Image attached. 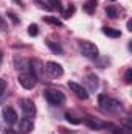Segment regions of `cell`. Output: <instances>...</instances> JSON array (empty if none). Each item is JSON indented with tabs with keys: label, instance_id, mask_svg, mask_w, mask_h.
Masks as SVG:
<instances>
[{
	"label": "cell",
	"instance_id": "17",
	"mask_svg": "<svg viewBox=\"0 0 132 134\" xmlns=\"http://www.w3.org/2000/svg\"><path fill=\"white\" fill-rule=\"evenodd\" d=\"M44 20H45L47 24H50V25H55V27H62V22H61L58 17H51V16H47V17H44Z\"/></svg>",
	"mask_w": 132,
	"mask_h": 134
},
{
	"label": "cell",
	"instance_id": "29",
	"mask_svg": "<svg viewBox=\"0 0 132 134\" xmlns=\"http://www.w3.org/2000/svg\"><path fill=\"white\" fill-rule=\"evenodd\" d=\"M2 59H3V55H2V52H0V64H2Z\"/></svg>",
	"mask_w": 132,
	"mask_h": 134
},
{
	"label": "cell",
	"instance_id": "3",
	"mask_svg": "<svg viewBox=\"0 0 132 134\" xmlns=\"http://www.w3.org/2000/svg\"><path fill=\"white\" fill-rule=\"evenodd\" d=\"M44 95H45V100L48 101L51 106H62L64 101H65L64 94L61 91H58V89H47L44 92Z\"/></svg>",
	"mask_w": 132,
	"mask_h": 134
},
{
	"label": "cell",
	"instance_id": "26",
	"mask_svg": "<svg viewBox=\"0 0 132 134\" xmlns=\"http://www.w3.org/2000/svg\"><path fill=\"white\" fill-rule=\"evenodd\" d=\"M8 16H9V19H11L14 24H19V19L16 17V14H13V13H8Z\"/></svg>",
	"mask_w": 132,
	"mask_h": 134
},
{
	"label": "cell",
	"instance_id": "18",
	"mask_svg": "<svg viewBox=\"0 0 132 134\" xmlns=\"http://www.w3.org/2000/svg\"><path fill=\"white\" fill-rule=\"evenodd\" d=\"M106 14H107V17L115 19V17L118 16V11H117V8H115L113 5H109V6L106 8Z\"/></svg>",
	"mask_w": 132,
	"mask_h": 134
},
{
	"label": "cell",
	"instance_id": "15",
	"mask_svg": "<svg viewBox=\"0 0 132 134\" xmlns=\"http://www.w3.org/2000/svg\"><path fill=\"white\" fill-rule=\"evenodd\" d=\"M84 123L89 125L90 128H103V126H106V123H103V122H99V120H95V119H92V117H87V119L84 120Z\"/></svg>",
	"mask_w": 132,
	"mask_h": 134
},
{
	"label": "cell",
	"instance_id": "24",
	"mask_svg": "<svg viewBox=\"0 0 132 134\" xmlns=\"http://www.w3.org/2000/svg\"><path fill=\"white\" fill-rule=\"evenodd\" d=\"M73 13H75V6H70L67 11H64V17H67V19H68V17H70Z\"/></svg>",
	"mask_w": 132,
	"mask_h": 134
},
{
	"label": "cell",
	"instance_id": "8",
	"mask_svg": "<svg viewBox=\"0 0 132 134\" xmlns=\"http://www.w3.org/2000/svg\"><path fill=\"white\" fill-rule=\"evenodd\" d=\"M30 70L33 72V75H34L36 80H42V78H44V70H45V67H44V64H42L39 59L30 61Z\"/></svg>",
	"mask_w": 132,
	"mask_h": 134
},
{
	"label": "cell",
	"instance_id": "6",
	"mask_svg": "<svg viewBox=\"0 0 132 134\" xmlns=\"http://www.w3.org/2000/svg\"><path fill=\"white\" fill-rule=\"evenodd\" d=\"M20 109H22V112L25 114V117H34L36 115V104L33 103V100H30V98H22L20 100Z\"/></svg>",
	"mask_w": 132,
	"mask_h": 134
},
{
	"label": "cell",
	"instance_id": "27",
	"mask_svg": "<svg viewBox=\"0 0 132 134\" xmlns=\"http://www.w3.org/2000/svg\"><path fill=\"white\" fill-rule=\"evenodd\" d=\"M128 30H129V31H132V22H131V20L128 22Z\"/></svg>",
	"mask_w": 132,
	"mask_h": 134
},
{
	"label": "cell",
	"instance_id": "11",
	"mask_svg": "<svg viewBox=\"0 0 132 134\" xmlns=\"http://www.w3.org/2000/svg\"><path fill=\"white\" fill-rule=\"evenodd\" d=\"M14 66L17 70H22V72H28L30 70V59L23 58V56H14Z\"/></svg>",
	"mask_w": 132,
	"mask_h": 134
},
{
	"label": "cell",
	"instance_id": "2",
	"mask_svg": "<svg viewBox=\"0 0 132 134\" xmlns=\"http://www.w3.org/2000/svg\"><path fill=\"white\" fill-rule=\"evenodd\" d=\"M79 52L82 56H86L89 59L98 58V47L90 41H79Z\"/></svg>",
	"mask_w": 132,
	"mask_h": 134
},
{
	"label": "cell",
	"instance_id": "9",
	"mask_svg": "<svg viewBox=\"0 0 132 134\" xmlns=\"http://www.w3.org/2000/svg\"><path fill=\"white\" fill-rule=\"evenodd\" d=\"M84 84H86V91H90V92H95L97 89H98L99 86V80L97 75H93V73H89L86 78H84Z\"/></svg>",
	"mask_w": 132,
	"mask_h": 134
},
{
	"label": "cell",
	"instance_id": "4",
	"mask_svg": "<svg viewBox=\"0 0 132 134\" xmlns=\"http://www.w3.org/2000/svg\"><path fill=\"white\" fill-rule=\"evenodd\" d=\"M17 81H19V84L23 89H33L36 86V78H34L33 73H30V72H22L17 76Z\"/></svg>",
	"mask_w": 132,
	"mask_h": 134
},
{
	"label": "cell",
	"instance_id": "1",
	"mask_svg": "<svg viewBox=\"0 0 132 134\" xmlns=\"http://www.w3.org/2000/svg\"><path fill=\"white\" fill-rule=\"evenodd\" d=\"M98 101L101 104V109L106 111V112H118L123 109V104L115 98H109L107 95H99Z\"/></svg>",
	"mask_w": 132,
	"mask_h": 134
},
{
	"label": "cell",
	"instance_id": "13",
	"mask_svg": "<svg viewBox=\"0 0 132 134\" xmlns=\"http://www.w3.org/2000/svg\"><path fill=\"white\" fill-rule=\"evenodd\" d=\"M47 47H48L53 53H56V55H62V53H64V50H62V47H61V44H59V42L47 41Z\"/></svg>",
	"mask_w": 132,
	"mask_h": 134
},
{
	"label": "cell",
	"instance_id": "7",
	"mask_svg": "<svg viewBox=\"0 0 132 134\" xmlns=\"http://www.w3.org/2000/svg\"><path fill=\"white\" fill-rule=\"evenodd\" d=\"M68 87H70V91H71L78 98H81V100H87V98H89V92H87L86 87H82L81 84H78V83H75V81H70V83H68Z\"/></svg>",
	"mask_w": 132,
	"mask_h": 134
},
{
	"label": "cell",
	"instance_id": "12",
	"mask_svg": "<svg viewBox=\"0 0 132 134\" xmlns=\"http://www.w3.org/2000/svg\"><path fill=\"white\" fill-rule=\"evenodd\" d=\"M19 130H20L22 133H25V134L31 133V131L34 130V123H33V120H31L30 117H23V119L20 120V125H19Z\"/></svg>",
	"mask_w": 132,
	"mask_h": 134
},
{
	"label": "cell",
	"instance_id": "28",
	"mask_svg": "<svg viewBox=\"0 0 132 134\" xmlns=\"http://www.w3.org/2000/svg\"><path fill=\"white\" fill-rule=\"evenodd\" d=\"M5 134H17V133H14L13 130H6V131H5Z\"/></svg>",
	"mask_w": 132,
	"mask_h": 134
},
{
	"label": "cell",
	"instance_id": "21",
	"mask_svg": "<svg viewBox=\"0 0 132 134\" xmlns=\"http://www.w3.org/2000/svg\"><path fill=\"white\" fill-rule=\"evenodd\" d=\"M6 89H8V84L5 80H0V98L6 94Z\"/></svg>",
	"mask_w": 132,
	"mask_h": 134
},
{
	"label": "cell",
	"instance_id": "20",
	"mask_svg": "<svg viewBox=\"0 0 132 134\" xmlns=\"http://www.w3.org/2000/svg\"><path fill=\"white\" fill-rule=\"evenodd\" d=\"M65 120L68 122V123H71V125H79V123H81L79 119H75V117H73L71 114H68V112L65 114Z\"/></svg>",
	"mask_w": 132,
	"mask_h": 134
},
{
	"label": "cell",
	"instance_id": "30",
	"mask_svg": "<svg viewBox=\"0 0 132 134\" xmlns=\"http://www.w3.org/2000/svg\"><path fill=\"white\" fill-rule=\"evenodd\" d=\"M51 2H53V0H51Z\"/></svg>",
	"mask_w": 132,
	"mask_h": 134
},
{
	"label": "cell",
	"instance_id": "5",
	"mask_svg": "<svg viewBox=\"0 0 132 134\" xmlns=\"http://www.w3.org/2000/svg\"><path fill=\"white\" fill-rule=\"evenodd\" d=\"M44 67H45V72L48 73V76H51V78H59V76L64 75L62 66L58 64V63H55V61H48Z\"/></svg>",
	"mask_w": 132,
	"mask_h": 134
},
{
	"label": "cell",
	"instance_id": "25",
	"mask_svg": "<svg viewBox=\"0 0 132 134\" xmlns=\"http://www.w3.org/2000/svg\"><path fill=\"white\" fill-rule=\"evenodd\" d=\"M6 22H5V19L3 17H0V31H6Z\"/></svg>",
	"mask_w": 132,
	"mask_h": 134
},
{
	"label": "cell",
	"instance_id": "16",
	"mask_svg": "<svg viewBox=\"0 0 132 134\" xmlns=\"http://www.w3.org/2000/svg\"><path fill=\"white\" fill-rule=\"evenodd\" d=\"M103 33L106 34L107 37H120L121 36L120 30H115V28H110V27H104L103 28Z\"/></svg>",
	"mask_w": 132,
	"mask_h": 134
},
{
	"label": "cell",
	"instance_id": "23",
	"mask_svg": "<svg viewBox=\"0 0 132 134\" xmlns=\"http://www.w3.org/2000/svg\"><path fill=\"white\" fill-rule=\"evenodd\" d=\"M113 134H132V133L129 128H118V130L113 131Z\"/></svg>",
	"mask_w": 132,
	"mask_h": 134
},
{
	"label": "cell",
	"instance_id": "19",
	"mask_svg": "<svg viewBox=\"0 0 132 134\" xmlns=\"http://www.w3.org/2000/svg\"><path fill=\"white\" fill-rule=\"evenodd\" d=\"M28 34H30V36H34V37H36V36L39 34V27H37L36 24H31V25L28 27Z\"/></svg>",
	"mask_w": 132,
	"mask_h": 134
},
{
	"label": "cell",
	"instance_id": "14",
	"mask_svg": "<svg viewBox=\"0 0 132 134\" xmlns=\"http://www.w3.org/2000/svg\"><path fill=\"white\" fill-rule=\"evenodd\" d=\"M82 8H84V11H86L87 14H93L95 9H97V0H87Z\"/></svg>",
	"mask_w": 132,
	"mask_h": 134
},
{
	"label": "cell",
	"instance_id": "10",
	"mask_svg": "<svg viewBox=\"0 0 132 134\" xmlns=\"http://www.w3.org/2000/svg\"><path fill=\"white\" fill-rule=\"evenodd\" d=\"M2 114H3V120L6 122V125H14L17 122V114H16V111L13 108H9V106L3 108Z\"/></svg>",
	"mask_w": 132,
	"mask_h": 134
},
{
	"label": "cell",
	"instance_id": "22",
	"mask_svg": "<svg viewBox=\"0 0 132 134\" xmlns=\"http://www.w3.org/2000/svg\"><path fill=\"white\" fill-rule=\"evenodd\" d=\"M124 81H126L128 84L132 83V69H128V70H126V73H124Z\"/></svg>",
	"mask_w": 132,
	"mask_h": 134
}]
</instances>
